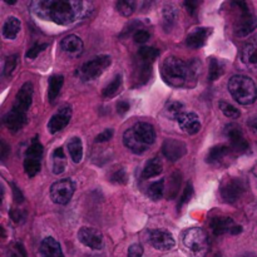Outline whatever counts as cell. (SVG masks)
<instances>
[{
  "mask_svg": "<svg viewBox=\"0 0 257 257\" xmlns=\"http://www.w3.org/2000/svg\"><path fill=\"white\" fill-rule=\"evenodd\" d=\"M32 9L39 18L59 25H69L79 18L83 3L65 0H40L32 3Z\"/></svg>",
  "mask_w": 257,
  "mask_h": 257,
  "instance_id": "6da1fadb",
  "label": "cell"
},
{
  "mask_svg": "<svg viewBox=\"0 0 257 257\" xmlns=\"http://www.w3.org/2000/svg\"><path fill=\"white\" fill-rule=\"evenodd\" d=\"M33 93H34V88L30 82H27L23 84L19 92L17 93L15 97L14 104L10 112L3 118L5 127L12 132H18L22 130L28 122V110H29L30 105H32L33 100Z\"/></svg>",
  "mask_w": 257,
  "mask_h": 257,
  "instance_id": "7a4b0ae2",
  "label": "cell"
},
{
  "mask_svg": "<svg viewBox=\"0 0 257 257\" xmlns=\"http://www.w3.org/2000/svg\"><path fill=\"white\" fill-rule=\"evenodd\" d=\"M156 141V131L147 122H138L123 135V143L136 155L145 153Z\"/></svg>",
  "mask_w": 257,
  "mask_h": 257,
  "instance_id": "3957f363",
  "label": "cell"
},
{
  "mask_svg": "<svg viewBox=\"0 0 257 257\" xmlns=\"http://www.w3.org/2000/svg\"><path fill=\"white\" fill-rule=\"evenodd\" d=\"M161 75L168 85L172 87H191L188 62L177 57H167L161 65Z\"/></svg>",
  "mask_w": 257,
  "mask_h": 257,
  "instance_id": "277c9868",
  "label": "cell"
},
{
  "mask_svg": "<svg viewBox=\"0 0 257 257\" xmlns=\"http://www.w3.org/2000/svg\"><path fill=\"white\" fill-rule=\"evenodd\" d=\"M228 92L236 102L243 105L252 104L257 98L256 84L246 75H233L228 80Z\"/></svg>",
  "mask_w": 257,
  "mask_h": 257,
  "instance_id": "5b68a950",
  "label": "cell"
},
{
  "mask_svg": "<svg viewBox=\"0 0 257 257\" xmlns=\"http://www.w3.org/2000/svg\"><path fill=\"white\" fill-rule=\"evenodd\" d=\"M182 241L192 257H206L208 252L207 233L202 228H188L183 232Z\"/></svg>",
  "mask_w": 257,
  "mask_h": 257,
  "instance_id": "8992f818",
  "label": "cell"
},
{
  "mask_svg": "<svg viewBox=\"0 0 257 257\" xmlns=\"http://www.w3.org/2000/svg\"><path fill=\"white\" fill-rule=\"evenodd\" d=\"M110 63H112V58L109 55H97L80 67V69L78 70V75L84 82L94 80L103 74V72L109 67Z\"/></svg>",
  "mask_w": 257,
  "mask_h": 257,
  "instance_id": "52a82bcc",
  "label": "cell"
},
{
  "mask_svg": "<svg viewBox=\"0 0 257 257\" xmlns=\"http://www.w3.org/2000/svg\"><path fill=\"white\" fill-rule=\"evenodd\" d=\"M75 185L72 180L57 181L50 187V198L57 205H67L74 195Z\"/></svg>",
  "mask_w": 257,
  "mask_h": 257,
  "instance_id": "ba28073f",
  "label": "cell"
},
{
  "mask_svg": "<svg viewBox=\"0 0 257 257\" xmlns=\"http://www.w3.org/2000/svg\"><path fill=\"white\" fill-rule=\"evenodd\" d=\"M246 191V185L240 178H230L221 186V197L227 203H236Z\"/></svg>",
  "mask_w": 257,
  "mask_h": 257,
  "instance_id": "9c48e42d",
  "label": "cell"
},
{
  "mask_svg": "<svg viewBox=\"0 0 257 257\" xmlns=\"http://www.w3.org/2000/svg\"><path fill=\"white\" fill-rule=\"evenodd\" d=\"M225 135L231 143V148L237 153H245L250 150L247 140L243 136L242 130L236 123H230L225 127Z\"/></svg>",
  "mask_w": 257,
  "mask_h": 257,
  "instance_id": "30bf717a",
  "label": "cell"
},
{
  "mask_svg": "<svg viewBox=\"0 0 257 257\" xmlns=\"http://www.w3.org/2000/svg\"><path fill=\"white\" fill-rule=\"evenodd\" d=\"M211 230L216 236L223 235V233H231V235H238L242 232V227L236 225L235 221L230 217L218 216L211 220Z\"/></svg>",
  "mask_w": 257,
  "mask_h": 257,
  "instance_id": "8fae6325",
  "label": "cell"
},
{
  "mask_svg": "<svg viewBox=\"0 0 257 257\" xmlns=\"http://www.w3.org/2000/svg\"><path fill=\"white\" fill-rule=\"evenodd\" d=\"M148 242L160 251H167L175 247L176 241L167 230H152L148 232Z\"/></svg>",
  "mask_w": 257,
  "mask_h": 257,
  "instance_id": "7c38bea8",
  "label": "cell"
},
{
  "mask_svg": "<svg viewBox=\"0 0 257 257\" xmlns=\"http://www.w3.org/2000/svg\"><path fill=\"white\" fill-rule=\"evenodd\" d=\"M78 238L87 247L93 250H102L104 246L102 233L93 227H82L78 232Z\"/></svg>",
  "mask_w": 257,
  "mask_h": 257,
  "instance_id": "4fadbf2b",
  "label": "cell"
},
{
  "mask_svg": "<svg viewBox=\"0 0 257 257\" xmlns=\"http://www.w3.org/2000/svg\"><path fill=\"white\" fill-rule=\"evenodd\" d=\"M162 153L168 161L176 162V161L185 157V155L187 153V146L182 141L166 140L162 146Z\"/></svg>",
  "mask_w": 257,
  "mask_h": 257,
  "instance_id": "5bb4252c",
  "label": "cell"
},
{
  "mask_svg": "<svg viewBox=\"0 0 257 257\" xmlns=\"http://www.w3.org/2000/svg\"><path fill=\"white\" fill-rule=\"evenodd\" d=\"M70 117H72V108L68 107V105L60 108L59 112L55 113V114L50 118L49 123H48V131H49V133L55 135V133L64 130L68 125V123H69Z\"/></svg>",
  "mask_w": 257,
  "mask_h": 257,
  "instance_id": "9a60e30c",
  "label": "cell"
},
{
  "mask_svg": "<svg viewBox=\"0 0 257 257\" xmlns=\"http://www.w3.org/2000/svg\"><path fill=\"white\" fill-rule=\"evenodd\" d=\"M256 28H257V18L253 14H251V13H248L247 10H243L241 18L236 22L235 33L237 37L243 38V37H247L248 34H251Z\"/></svg>",
  "mask_w": 257,
  "mask_h": 257,
  "instance_id": "2e32d148",
  "label": "cell"
},
{
  "mask_svg": "<svg viewBox=\"0 0 257 257\" xmlns=\"http://www.w3.org/2000/svg\"><path fill=\"white\" fill-rule=\"evenodd\" d=\"M177 122L181 130L187 133V135H197L198 131L201 130L200 118L193 112H185L178 118Z\"/></svg>",
  "mask_w": 257,
  "mask_h": 257,
  "instance_id": "e0dca14e",
  "label": "cell"
},
{
  "mask_svg": "<svg viewBox=\"0 0 257 257\" xmlns=\"http://www.w3.org/2000/svg\"><path fill=\"white\" fill-rule=\"evenodd\" d=\"M211 32H212V29H208V28H197V29H193L187 35L186 44L190 48H193V49H198V48L205 45L206 40L210 37Z\"/></svg>",
  "mask_w": 257,
  "mask_h": 257,
  "instance_id": "ac0fdd59",
  "label": "cell"
},
{
  "mask_svg": "<svg viewBox=\"0 0 257 257\" xmlns=\"http://www.w3.org/2000/svg\"><path fill=\"white\" fill-rule=\"evenodd\" d=\"M135 75L137 85L146 84V83L150 80L151 75H152V63L146 62V60L137 58V59H136Z\"/></svg>",
  "mask_w": 257,
  "mask_h": 257,
  "instance_id": "d6986e66",
  "label": "cell"
},
{
  "mask_svg": "<svg viewBox=\"0 0 257 257\" xmlns=\"http://www.w3.org/2000/svg\"><path fill=\"white\" fill-rule=\"evenodd\" d=\"M241 60L251 69H257V38L248 42L243 47Z\"/></svg>",
  "mask_w": 257,
  "mask_h": 257,
  "instance_id": "ffe728a7",
  "label": "cell"
},
{
  "mask_svg": "<svg viewBox=\"0 0 257 257\" xmlns=\"http://www.w3.org/2000/svg\"><path fill=\"white\" fill-rule=\"evenodd\" d=\"M40 255L42 257H64L59 242L53 237H47L42 241Z\"/></svg>",
  "mask_w": 257,
  "mask_h": 257,
  "instance_id": "44dd1931",
  "label": "cell"
},
{
  "mask_svg": "<svg viewBox=\"0 0 257 257\" xmlns=\"http://www.w3.org/2000/svg\"><path fill=\"white\" fill-rule=\"evenodd\" d=\"M60 48L63 52L68 53V54H79L83 50V42L79 37L70 34L63 38V40L60 42Z\"/></svg>",
  "mask_w": 257,
  "mask_h": 257,
  "instance_id": "7402d4cb",
  "label": "cell"
},
{
  "mask_svg": "<svg viewBox=\"0 0 257 257\" xmlns=\"http://www.w3.org/2000/svg\"><path fill=\"white\" fill-rule=\"evenodd\" d=\"M231 152V148L226 145H218L215 147L211 148L207 153V157H206V162L211 163V165H215V163H220L221 161L225 160Z\"/></svg>",
  "mask_w": 257,
  "mask_h": 257,
  "instance_id": "603a6c76",
  "label": "cell"
},
{
  "mask_svg": "<svg viewBox=\"0 0 257 257\" xmlns=\"http://www.w3.org/2000/svg\"><path fill=\"white\" fill-rule=\"evenodd\" d=\"M20 20L15 17H10L5 20L4 25H3V35L5 39H15L20 32Z\"/></svg>",
  "mask_w": 257,
  "mask_h": 257,
  "instance_id": "cb8c5ba5",
  "label": "cell"
},
{
  "mask_svg": "<svg viewBox=\"0 0 257 257\" xmlns=\"http://www.w3.org/2000/svg\"><path fill=\"white\" fill-rule=\"evenodd\" d=\"M67 167V157L63 148H55L52 155V170L54 175H60Z\"/></svg>",
  "mask_w": 257,
  "mask_h": 257,
  "instance_id": "d4e9b609",
  "label": "cell"
},
{
  "mask_svg": "<svg viewBox=\"0 0 257 257\" xmlns=\"http://www.w3.org/2000/svg\"><path fill=\"white\" fill-rule=\"evenodd\" d=\"M161 172H162V162H161L160 158H151V160L147 161L145 168H143L142 177L145 180H150V178L161 175Z\"/></svg>",
  "mask_w": 257,
  "mask_h": 257,
  "instance_id": "484cf974",
  "label": "cell"
},
{
  "mask_svg": "<svg viewBox=\"0 0 257 257\" xmlns=\"http://www.w3.org/2000/svg\"><path fill=\"white\" fill-rule=\"evenodd\" d=\"M162 17H163V28H165L166 32H171L173 29V27L177 23V18H178V13L177 9H176L173 5H167L165 7L162 12Z\"/></svg>",
  "mask_w": 257,
  "mask_h": 257,
  "instance_id": "4316f807",
  "label": "cell"
},
{
  "mask_svg": "<svg viewBox=\"0 0 257 257\" xmlns=\"http://www.w3.org/2000/svg\"><path fill=\"white\" fill-rule=\"evenodd\" d=\"M63 83H64V77L59 74L52 75L49 78V84H48V98H49L50 102H54L55 98L59 95L60 89L63 87Z\"/></svg>",
  "mask_w": 257,
  "mask_h": 257,
  "instance_id": "83f0119b",
  "label": "cell"
},
{
  "mask_svg": "<svg viewBox=\"0 0 257 257\" xmlns=\"http://www.w3.org/2000/svg\"><path fill=\"white\" fill-rule=\"evenodd\" d=\"M68 151H69L70 158L74 163H79L83 158V143L82 140L78 137L70 138L68 142Z\"/></svg>",
  "mask_w": 257,
  "mask_h": 257,
  "instance_id": "f1b7e54d",
  "label": "cell"
},
{
  "mask_svg": "<svg viewBox=\"0 0 257 257\" xmlns=\"http://www.w3.org/2000/svg\"><path fill=\"white\" fill-rule=\"evenodd\" d=\"M165 112L168 118H172V119L177 120L185 113V105L181 102H177V100H172V102L167 103Z\"/></svg>",
  "mask_w": 257,
  "mask_h": 257,
  "instance_id": "f546056e",
  "label": "cell"
},
{
  "mask_svg": "<svg viewBox=\"0 0 257 257\" xmlns=\"http://www.w3.org/2000/svg\"><path fill=\"white\" fill-rule=\"evenodd\" d=\"M120 88H122V75L117 74L114 78H113L112 82H110L104 89H103V95H104L105 98L114 97L115 94H118Z\"/></svg>",
  "mask_w": 257,
  "mask_h": 257,
  "instance_id": "4dcf8cb0",
  "label": "cell"
},
{
  "mask_svg": "<svg viewBox=\"0 0 257 257\" xmlns=\"http://www.w3.org/2000/svg\"><path fill=\"white\" fill-rule=\"evenodd\" d=\"M42 168V163L40 160H35V158H28L25 157L24 161V171L28 175V177H34L40 172Z\"/></svg>",
  "mask_w": 257,
  "mask_h": 257,
  "instance_id": "1f68e13d",
  "label": "cell"
},
{
  "mask_svg": "<svg viewBox=\"0 0 257 257\" xmlns=\"http://www.w3.org/2000/svg\"><path fill=\"white\" fill-rule=\"evenodd\" d=\"M43 153H44V148H43L42 143L38 141V137H35L32 141V145L27 150V157L28 158H35V160H42Z\"/></svg>",
  "mask_w": 257,
  "mask_h": 257,
  "instance_id": "d6a6232c",
  "label": "cell"
},
{
  "mask_svg": "<svg viewBox=\"0 0 257 257\" xmlns=\"http://www.w3.org/2000/svg\"><path fill=\"white\" fill-rule=\"evenodd\" d=\"M163 191H165V180L156 181L148 187V196L153 201H158L163 196Z\"/></svg>",
  "mask_w": 257,
  "mask_h": 257,
  "instance_id": "836d02e7",
  "label": "cell"
},
{
  "mask_svg": "<svg viewBox=\"0 0 257 257\" xmlns=\"http://www.w3.org/2000/svg\"><path fill=\"white\" fill-rule=\"evenodd\" d=\"M136 5L137 3L136 2H130V0H119L115 4V8H117L118 13L122 14L123 17H131L133 14V12L136 10Z\"/></svg>",
  "mask_w": 257,
  "mask_h": 257,
  "instance_id": "e575fe53",
  "label": "cell"
},
{
  "mask_svg": "<svg viewBox=\"0 0 257 257\" xmlns=\"http://www.w3.org/2000/svg\"><path fill=\"white\" fill-rule=\"evenodd\" d=\"M223 74V67L222 64H220L216 58H211L210 59V72H208V79L211 82H215L217 80L221 75Z\"/></svg>",
  "mask_w": 257,
  "mask_h": 257,
  "instance_id": "d590c367",
  "label": "cell"
},
{
  "mask_svg": "<svg viewBox=\"0 0 257 257\" xmlns=\"http://www.w3.org/2000/svg\"><path fill=\"white\" fill-rule=\"evenodd\" d=\"M158 54H160V52H158L156 48L143 47L138 50L137 58H140V59H142V60H146V62L153 63V60L158 57Z\"/></svg>",
  "mask_w": 257,
  "mask_h": 257,
  "instance_id": "8d00e7d4",
  "label": "cell"
},
{
  "mask_svg": "<svg viewBox=\"0 0 257 257\" xmlns=\"http://www.w3.org/2000/svg\"><path fill=\"white\" fill-rule=\"evenodd\" d=\"M220 109L222 110L223 114L227 118H231V119H236V118L240 117V110L235 107V105L230 104V103L225 102V100H221L220 102Z\"/></svg>",
  "mask_w": 257,
  "mask_h": 257,
  "instance_id": "74e56055",
  "label": "cell"
},
{
  "mask_svg": "<svg viewBox=\"0 0 257 257\" xmlns=\"http://www.w3.org/2000/svg\"><path fill=\"white\" fill-rule=\"evenodd\" d=\"M17 63H18L17 55H9V57H7V59H5V63H4V70H3L5 77L12 75V73L14 72L15 67H17Z\"/></svg>",
  "mask_w": 257,
  "mask_h": 257,
  "instance_id": "f35d334b",
  "label": "cell"
},
{
  "mask_svg": "<svg viewBox=\"0 0 257 257\" xmlns=\"http://www.w3.org/2000/svg\"><path fill=\"white\" fill-rule=\"evenodd\" d=\"M192 195H193V187H192V185H191V182H188L187 185H186L185 190H183L182 196H181V198H180V202H178V205H177L178 210H180L183 205H186L188 201H191Z\"/></svg>",
  "mask_w": 257,
  "mask_h": 257,
  "instance_id": "ab89813d",
  "label": "cell"
},
{
  "mask_svg": "<svg viewBox=\"0 0 257 257\" xmlns=\"http://www.w3.org/2000/svg\"><path fill=\"white\" fill-rule=\"evenodd\" d=\"M181 183V176L178 173H175V175L171 177V185H170V195H168V198H173L175 195L177 193L178 188H180Z\"/></svg>",
  "mask_w": 257,
  "mask_h": 257,
  "instance_id": "60d3db41",
  "label": "cell"
},
{
  "mask_svg": "<svg viewBox=\"0 0 257 257\" xmlns=\"http://www.w3.org/2000/svg\"><path fill=\"white\" fill-rule=\"evenodd\" d=\"M48 47L47 43H42V44H35L34 47L30 48L29 50L27 52V58L28 59H35V58L38 57V54H39L40 52H43V50L45 49V48Z\"/></svg>",
  "mask_w": 257,
  "mask_h": 257,
  "instance_id": "b9f144b4",
  "label": "cell"
},
{
  "mask_svg": "<svg viewBox=\"0 0 257 257\" xmlns=\"http://www.w3.org/2000/svg\"><path fill=\"white\" fill-rule=\"evenodd\" d=\"M110 180H112L113 182L118 183V185H125L128 181V176H127V173H125L124 170H118L113 173L112 177H110Z\"/></svg>",
  "mask_w": 257,
  "mask_h": 257,
  "instance_id": "7bdbcfd3",
  "label": "cell"
},
{
  "mask_svg": "<svg viewBox=\"0 0 257 257\" xmlns=\"http://www.w3.org/2000/svg\"><path fill=\"white\" fill-rule=\"evenodd\" d=\"M150 37L151 35L147 30L140 29L138 32L135 33V35H133V39H135V42L138 43V44H143V43H146L147 40H150Z\"/></svg>",
  "mask_w": 257,
  "mask_h": 257,
  "instance_id": "ee69618b",
  "label": "cell"
},
{
  "mask_svg": "<svg viewBox=\"0 0 257 257\" xmlns=\"http://www.w3.org/2000/svg\"><path fill=\"white\" fill-rule=\"evenodd\" d=\"M141 23L138 22V20H133L132 23H130V24L127 25V27H125V29L123 30V33L122 34H120V37H127L128 34H130V33H132V32H138V30L141 29Z\"/></svg>",
  "mask_w": 257,
  "mask_h": 257,
  "instance_id": "f6af8a7d",
  "label": "cell"
},
{
  "mask_svg": "<svg viewBox=\"0 0 257 257\" xmlns=\"http://www.w3.org/2000/svg\"><path fill=\"white\" fill-rule=\"evenodd\" d=\"M143 247L140 243H133L128 248V257H142Z\"/></svg>",
  "mask_w": 257,
  "mask_h": 257,
  "instance_id": "bcb514c9",
  "label": "cell"
},
{
  "mask_svg": "<svg viewBox=\"0 0 257 257\" xmlns=\"http://www.w3.org/2000/svg\"><path fill=\"white\" fill-rule=\"evenodd\" d=\"M113 135H114V131H113V130L103 131L100 135L97 136V138H95V142H97V143L107 142V141H110V138L113 137Z\"/></svg>",
  "mask_w": 257,
  "mask_h": 257,
  "instance_id": "7dc6e473",
  "label": "cell"
},
{
  "mask_svg": "<svg viewBox=\"0 0 257 257\" xmlns=\"http://www.w3.org/2000/svg\"><path fill=\"white\" fill-rule=\"evenodd\" d=\"M10 217H12V220L14 221L15 223H19V222H23V221L25 220V212L24 211H20V210H13L12 212H10Z\"/></svg>",
  "mask_w": 257,
  "mask_h": 257,
  "instance_id": "c3c4849f",
  "label": "cell"
},
{
  "mask_svg": "<svg viewBox=\"0 0 257 257\" xmlns=\"http://www.w3.org/2000/svg\"><path fill=\"white\" fill-rule=\"evenodd\" d=\"M12 188H13V196H14V201L17 203H22L24 201V196H23L22 191L20 188H18V186L15 183H12Z\"/></svg>",
  "mask_w": 257,
  "mask_h": 257,
  "instance_id": "681fc988",
  "label": "cell"
},
{
  "mask_svg": "<svg viewBox=\"0 0 257 257\" xmlns=\"http://www.w3.org/2000/svg\"><path fill=\"white\" fill-rule=\"evenodd\" d=\"M130 107H131V105H130V103L127 102V100H120V102H118L117 103L118 114H120V115L125 114V113L130 110Z\"/></svg>",
  "mask_w": 257,
  "mask_h": 257,
  "instance_id": "f907efd6",
  "label": "cell"
},
{
  "mask_svg": "<svg viewBox=\"0 0 257 257\" xmlns=\"http://www.w3.org/2000/svg\"><path fill=\"white\" fill-rule=\"evenodd\" d=\"M197 5H198V3L197 2H192V0H191V2H186L185 3V7H186V9H187V12L190 13V14H195V12H196V9H197Z\"/></svg>",
  "mask_w": 257,
  "mask_h": 257,
  "instance_id": "816d5d0a",
  "label": "cell"
},
{
  "mask_svg": "<svg viewBox=\"0 0 257 257\" xmlns=\"http://www.w3.org/2000/svg\"><path fill=\"white\" fill-rule=\"evenodd\" d=\"M9 152H10L9 146H8L7 143L4 142V141H2V151H0V158L4 161L5 158L8 157V155H9Z\"/></svg>",
  "mask_w": 257,
  "mask_h": 257,
  "instance_id": "f5cc1de1",
  "label": "cell"
},
{
  "mask_svg": "<svg viewBox=\"0 0 257 257\" xmlns=\"http://www.w3.org/2000/svg\"><path fill=\"white\" fill-rule=\"evenodd\" d=\"M248 127L251 128V131H252L255 135H257V118H252V119L248 120Z\"/></svg>",
  "mask_w": 257,
  "mask_h": 257,
  "instance_id": "db71d44e",
  "label": "cell"
},
{
  "mask_svg": "<svg viewBox=\"0 0 257 257\" xmlns=\"http://www.w3.org/2000/svg\"><path fill=\"white\" fill-rule=\"evenodd\" d=\"M8 257H19V256H18L17 253H14V252H10L9 256H8Z\"/></svg>",
  "mask_w": 257,
  "mask_h": 257,
  "instance_id": "11a10c76",
  "label": "cell"
},
{
  "mask_svg": "<svg viewBox=\"0 0 257 257\" xmlns=\"http://www.w3.org/2000/svg\"><path fill=\"white\" fill-rule=\"evenodd\" d=\"M242 257H256L255 255H245V256H242Z\"/></svg>",
  "mask_w": 257,
  "mask_h": 257,
  "instance_id": "9f6ffc18",
  "label": "cell"
}]
</instances>
